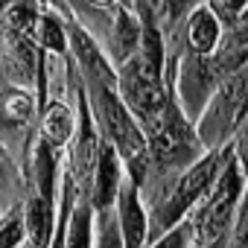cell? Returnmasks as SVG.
Masks as SVG:
<instances>
[{"label": "cell", "instance_id": "obj_8", "mask_svg": "<svg viewBox=\"0 0 248 248\" xmlns=\"http://www.w3.org/2000/svg\"><path fill=\"white\" fill-rule=\"evenodd\" d=\"M24 242H27V231H24L21 204L0 210V248H18Z\"/></svg>", "mask_w": 248, "mask_h": 248}, {"label": "cell", "instance_id": "obj_13", "mask_svg": "<svg viewBox=\"0 0 248 248\" xmlns=\"http://www.w3.org/2000/svg\"><path fill=\"white\" fill-rule=\"evenodd\" d=\"M242 9H245V0H213V15L228 24H233Z\"/></svg>", "mask_w": 248, "mask_h": 248}, {"label": "cell", "instance_id": "obj_7", "mask_svg": "<svg viewBox=\"0 0 248 248\" xmlns=\"http://www.w3.org/2000/svg\"><path fill=\"white\" fill-rule=\"evenodd\" d=\"M64 248H93V210L85 199H79L70 210L67 231H64Z\"/></svg>", "mask_w": 248, "mask_h": 248}, {"label": "cell", "instance_id": "obj_3", "mask_svg": "<svg viewBox=\"0 0 248 248\" xmlns=\"http://www.w3.org/2000/svg\"><path fill=\"white\" fill-rule=\"evenodd\" d=\"M21 213H24V231H27V242L32 248H47L56 231V202L38 196L35 190H27L24 202H21Z\"/></svg>", "mask_w": 248, "mask_h": 248}, {"label": "cell", "instance_id": "obj_15", "mask_svg": "<svg viewBox=\"0 0 248 248\" xmlns=\"http://www.w3.org/2000/svg\"><path fill=\"white\" fill-rule=\"evenodd\" d=\"M18 248H32V245H30V242H24V245H18Z\"/></svg>", "mask_w": 248, "mask_h": 248}, {"label": "cell", "instance_id": "obj_1", "mask_svg": "<svg viewBox=\"0 0 248 248\" xmlns=\"http://www.w3.org/2000/svg\"><path fill=\"white\" fill-rule=\"evenodd\" d=\"M245 178L248 175L239 170L233 152H228L213 187L199 202V207L187 216L199 233V248L219 239V236H228L233 231V222H236V213H239V204L245 196Z\"/></svg>", "mask_w": 248, "mask_h": 248}, {"label": "cell", "instance_id": "obj_14", "mask_svg": "<svg viewBox=\"0 0 248 248\" xmlns=\"http://www.w3.org/2000/svg\"><path fill=\"white\" fill-rule=\"evenodd\" d=\"M202 248H233V245H231V233H228V236H219V239H213V242H207V245H202Z\"/></svg>", "mask_w": 248, "mask_h": 248}, {"label": "cell", "instance_id": "obj_6", "mask_svg": "<svg viewBox=\"0 0 248 248\" xmlns=\"http://www.w3.org/2000/svg\"><path fill=\"white\" fill-rule=\"evenodd\" d=\"M27 190H30L27 175L15 164L12 152L0 143V210H6L12 204H21L24 196H27Z\"/></svg>", "mask_w": 248, "mask_h": 248}, {"label": "cell", "instance_id": "obj_10", "mask_svg": "<svg viewBox=\"0 0 248 248\" xmlns=\"http://www.w3.org/2000/svg\"><path fill=\"white\" fill-rule=\"evenodd\" d=\"M146 248H199V233L193 228L190 219H184L181 225H175L172 231H167L164 236L152 239Z\"/></svg>", "mask_w": 248, "mask_h": 248}, {"label": "cell", "instance_id": "obj_5", "mask_svg": "<svg viewBox=\"0 0 248 248\" xmlns=\"http://www.w3.org/2000/svg\"><path fill=\"white\" fill-rule=\"evenodd\" d=\"M219 38H222L219 18L210 9H196L190 18V27H187V47L193 50V56L207 59L219 47Z\"/></svg>", "mask_w": 248, "mask_h": 248}, {"label": "cell", "instance_id": "obj_11", "mask_svg": "<svg viewBox=\"0 0 248 248\" xmlns=\"http://www.w3.org/2000/svg\"><path fill=\"white\" fill-rule=\"evenodd\" d=\"M35 35L41 38V44H44V50L47 53H64L67 50V35L62 32V27L53 21V18H38V24H35Z\"/></svg>", "mask_w": 248, "mask_h": 248}, {"label": "cell", "instance_id": "obj_2", "mask_svg": "<svg viewBox=\"0 0 248 248\" xmlns=\"http://www.w3.org/2000/svg\"><path fill=\"white\" fill-rule=\"evenodd\" d=\"M126 181V167H123L120 155L114 152V146L102 138L99 155H96V170H93V181H91V193H88V204L93 213L111 210L120 193V184Z\"/></svg>", "mask_w": 248, "mask_h": 248}, {"label": "cell", "instance_id": "obj_9", "mask_svg": "<svg viewBox=\"0 0 248 248\" xmlns=\"http://www.w3.org/2000/svg\"><path fill=\"white\" fill-rule=\"evenodd\" d=\"M93 248H123L114 207L102 210V213H93Z\"/></svg>", "mask_w": 248, "mask_h": 248}, {"label": "cell", "instance_id": "obj_4", "mask_svg": "<svg viewBox=\"0 0 248 248\" xmlns=\"http://www.w3.org/2000/svg\"><path fill=\"white\" fill-rule=\"evenodd\" d=\"M38 140H44L53 149H62L76 135V114L64 99H47L38 114Z\"/></svg>", "mask_w": 248, "mask_h": 248}, {"label": "cell", "instance_id": "obj_12", "mask_svg": "<svg viewBox=\"0 0 248 248\" xmlns=\"http://www.w3.org/2000/svg\"><path fill=\"white\" fill-rule=\"evenodd\" d=\"M231 152H233V158H236L239 170L248 175V117H245V123H242V126L236 129V135H233Z\"/></svg>", "mask_w": 248, "mask_h": 248}]
</instances>
